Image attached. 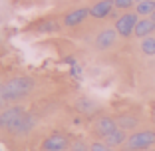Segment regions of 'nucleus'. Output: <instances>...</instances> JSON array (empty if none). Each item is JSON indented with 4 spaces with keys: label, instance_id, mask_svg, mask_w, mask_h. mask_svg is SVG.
I'll return each instance as SVG.
<instances>
[{
    "label": "nucleus",
    "instance_id": "nucleus-1",
    "mask_svg": "<svg viewBox=\"0 0 155 151\" xmlns=\"http://www.w3.org/2000/svg\"><path fill=\"white\" fill-rule=\"evenodd\" d=\"M34 80L28 78V76H12V78H8L4 82V96H2V100H4L6 105H12L16 103V101H20L22 97H28L30 94H32L34 90Z\"/></svg>",
    "mask_w": 155,
    "mask_h": 151
},
{
    "label": "nucleus",
    "instance_id": "nucleus-2",
    "mask_svg": "<svg viewBox=\"0 0 155 151\" xmlns=\"http://www.w3.org/2000/svg\"><path fill=\"white\" fill-rule=\"evenodd\" d=\"M26 113H28V110L18 103L6 105L4 110L0 111V131H8L14 135V131L22 123V119L26 117Z\"/></svg>",
    "mask_w": 155,
    "mask_h": 151
},
{
    "label": "nucleus",
    "instance_id": "nucleus-3",
    "mask_svg": "<svg viewBox=\"0 0 155 151\" xmlns=\"http://www.w3.org/2000/svg\"><path fill=\"white\" fill-rule=\"evenodd\" d=\"M155 147V129H137L127 137L121 151H147Z\"/></svg>",
    "mask_w": 155,
    "mask_h": 151
},
{
    "label": "nucleus",
    "instance_id": "nucleus-4",
    "mask_svg": "<svg viewBox=\"0 0 155 151\" xmlns=\"http://www.w3.org/2000/svg\"><path fill=\"white\" fill-rule=\"evenodd\" d=\"M139 22V16H137L135 10H129V12H123L117 20H115L114 28L115 32L119 34V38H131L135 34V26Z\"/></svg>",
    "mask_w": 155,
    "mask_h": 151
},
{
    "label": "nucleus",
    "instance_id": "nucleus-5",
    "mask_svg": "<svg viewBox=\"0 0 155 151\" xmlns=\"http://www.w3.org/2000/svg\"><path fill=\"white\" fill-rule=\"evenodd\" d=\"M117 129V121H115V117H111V115H100V117L94 119V123H91V133H94V137L100 139V141H104L107 135H110L111 131H115Z\"/></svg>",
    "mask_w": 155,
    "mask_h": 151
},
{
    "label": "nucleus",
    "instance_id": "nucleus-6",
    "mask_svg": "<svg viewBox=\"0 0 155 151\" xmlns=\"http://www.w3.org/2000/svg\"><path fill=\"white\" fill-rule=\"evenodd\" d=\"M70 145H72V141H70L68 135L56 131L42 141V151H68Z\"/></svg>",
    "mask_w": 155,
    "mask_h": 151
},
{
    "label": "nucleus",
    "instance_id": "nucleus-7",
    "mask_svg": "<svg viewBox=\"0 0 155 151\" xmlns=\"http://www.w3.org/2000/svg\"><path fill=\"white\" fill-rule=\"evenodd\" d=\"M117 38H119V34L115 32V28H104V30H100V34L96 36L94 46H96V50L105 52V50H110V48L115 46Z\"/></svg>",
    "mask_w": 155,
    "mask_h": 151
},
{
    "label": "nucleus",
    "instance_id": "nucleus-8",
    "mask_svg": "<svg viewBox=\"0 0 155 151\" xmlns=\"http://www.w3.org/2000/svg\"><path fill=\"white\" fill-rule=\"evenodd\" d=\"M87 18H90V8L80 6V8H74V10H70V12H66L64 18H62V24H64L66 28H76V26H80V24H84Z\"/></svg>",
    "mask_w": 155,
    "mask_h": 151
},
{
    "label": "nucleus",
    "instance_id": "nucleus-9",
    "mask_svg": "<svg viewBox=\"0 0 155 151\" xmlns=\"http://www.w3.org/2000/svg\"><path fill=\"white\" fill-rule=\"evenodd\" d=\"M114 10H115L114 0H97V2H94L90 6V16L94 20H105L111 16Z\"/></svg>",
    "mask_w": 155,
    "mask_h": 151
},
{
    "label": "nucleus",
    "instance_id": "nucleus-10",
    "mask_svg": "<svg viewBox=\"0 0 155 151\" xmlns=\"http://www.w3.org/2000/svg\"><path fill=\"white\" fill-rule=\"evenodd\" d=\"M153 34H155V22H153V20H151V18H139L133 36L139 38V40H145V38L153 36Z\"/></svg>",
    "mask_w": 155,
    "mask_h": 151
},
{
    "label": "nucleus",
    "instance_id": "nucleus-11",
    "mask_svg": "<svg viewBox=\"0 0 155 151\" xmlns=\"http://www.w3.org/2000/svg\"><path fill=\"white\" fill-rule=\"evenodd\" d=\"M127 131H125V129H121V127H117L115 129V131H111L110 135H107V137L104 139V143H107V145L110 147H114V149H121L123 145H125V141H127Z\"/></svg>",
    "mask_w": 155,
    "mask_h": 151
},
{
    "label": "nucleus",
    "instance_id": "nucleus-12",
    "mask_svg": "<svg viewBox=\"0 0 155 151\" xmlns=\"http://www.w3.org/2000/svg\"><path fill=\"white\" fill-rule=\"evenodd\" d=\"M115 121H117V127L125 129V131H131V129H137L139 125V117L131 113H119L115 115Z\"/></svg>",
    "mask_w": 155,
    "mask_h": 151
},
{
    "label": "nucleus",
    "instance_id": "nucleus-13",
    "mask_svg": "<svg viewBox=\"0 0 155 151\" xmlns=\"http://www.w3.org/2000/svg\"><path fill=\"white\" fill-rule=\"evenodd\" d=\"M133 10L137 12V16H139V18H149L151 14L155 12V0H145V2H137Z\"/></svg>",
    "mask_w": 155,
    "mask_h": 151
},
{
    "label": "nucleus",
    "instance_id": "nucleus-14",
    "mask_svg": "<svg viewBox=\"0 0 155 151\" xmlns=\"http://www.w3.org/2000/svg\"><path fill=\"white\" fill-rule=\"evenodd\" d=\"M78 111L80 113H86V115H91V113L97 111V105H96V101L87 100V97H82V100L78 101Z\"/></svg>",
    "mask_w": 155,
    "mask_h": 151
},
{
    "label": "nucleus",
    "instance_id": "nucleus-15",
    "mask_svg": "<svg viewBox=\"0 0 155 151\" xmlns=\"http://www.w3.org/2000/svg\"><path fill=\"white\" fill-rule=\"evenodd\" d=\"M139 48H141V54L153 58L155 56V36H149V38H145V40H141Z\"/></svg>",
    "mask_w": 155,
    "mask_h": 151
},
{
    "label": "nucleus",
    "instance_id": "nucleus-16",
    "mask_svg": "<svg viewBox=\"0 0 155 151\" xmlns=\"http://www.w3.org/2000/svg\"><path fill=\"white\" fill-rule=\"evenodd\" d=\"M58 22H54V20H44V22L36 24V32H56L58 30Z\"/></svg>",
    "mask_w": 155,
    "mask_h": 151
},
{
    "label": "nucleus",
    "instance_id": "nucleus-17",
    "mask_svg": "<svg viewBox=\"0 0 155 151\" xmlns=\"http://www.w3.org/2000/svg\"><path fill=\"white\" fill-rule=\"evenodd\" d=\"M115 4V10H119V12H129V10L135 8V0H114Z\"/></svg>",
    "mask_w": 155,
    "mask_h": 151
},
{
    "label": "nucleus",
    "instance_id": "nucleus-18",
    "mask_svg": "<svg viewBox=\"0 0 155 151\" xmlns=\"http://www.w3.org/2000/svg\"><path fill=\"white\" fill-rule=\"evenodd\" d=\"M90 151H115L114 147H110L107 143L100 141V139H96V141H91L90 143Z\"/></svg>",
    "mask_w": 155,
    "mask_h": 151
},
{
    "label": "nucleus",
    "instance_id": "nucleus-19",
    "mask_svg": "<svg viewBox=\"0 0 155 151\" xmlns=\"http://www.w3.org/2000/svg\"><path fill=\"white\" fill-rule=\"evenodd\" d=\"M68 151H90V143H86L84 139H76V141H72Z\"/></svg>",
    "mask_w": 155,
    "mask_h": 151
},
{
    "label": "nucleus",
    "instance_id": "nucleus-20",
    "mask_svg": "<svg viewBox=\"0 0 155 151\" xmlns=\"http://www.w3.org/2000/svg\"><path fill=\"white\" fill-rule=\"evenodd\" d=\"M2 96H4V82H0V101H4Z\"/></svg>",
    "mask_w": 155,
    "mask_h": 151
},
{
    "label": "nucleus",
    "instance_id": "nucleus-21",
    "mask_svg": "<svg viewBox=\"0 0 155 151\" xmlns=\"http://www.w3.org/2000/svg\"><path fill=\"white\" fill-rule=\"evenodd\" d=\"M4 107H6V103H4V101H0V111L4 110Z\"/></svg>",
    "mask_w": 155,
    "mask_h": 151
},
{
    "label": "nucleus",
    "instance_id": "nucleus-22",
    "mask_svg": "<svg viewBox=\"0 0 155 151\" xmlns=\"http://www.w3.org/2000/svg\"><path fill=\"white\" fill-rule=\"evenodd\" d=\"M149 18H151V20H153V22H155V12H153V14H151V16H149Z\"/></svg>",
    "mask_w": 155,
    "mask_h": 151
},
{
    "label": "nucleus",
    "instance_id": "nucleus-23",
    "mask_svg": "<svg viewBox=\"0 0 155 151\" xmlns=\"http://www.w3.org/2000/svg\"><path fill=\"white\" fill-rule=\"evenodd\" d=\"M147 151H155V147H151V149H147Z\"/></svg>",
    "mask_w": 155,
    "mask_h": 151
},
{
    "label": "nucleus",
    "instance_id": "nucleus-24",
    "mask_svg": "<svg viewBox=\"0 0 155 151\" xmlns=\"http://www.w3.org/2000/svg\"><path fill=\"white\" fill-rule=\"evenodd\" d=\"M135 2H145V0H135Z\"/></svg>",
    "mask_w": 155,
    "mask_h": 151
},
{
    "label": "nucleus",
    "instance_id": "nucleus-25",
    "mask_svg": "<svg viewBox=\"0 0 155 151\" xmlns=\"http://www.w3.org/2000/svg\"><path fill=\"white\" fill-rule=\"evenodd\" d=\"M153 36H155V34H153Z\"/></svg>",
    "mask_w": 155,
    "mask_h": 151
}]
</instances>
